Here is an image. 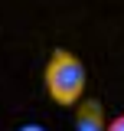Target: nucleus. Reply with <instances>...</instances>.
Here are the masks:
<instances>
[{
  "mask_svg": "<svg viewBox=\"0 0 124 131\" xmlns=\"http://www.w3.org/2000/svg\"><path fill=\"white\" fill-rule=\"evenodd\" d=\"M43 82H46L49 98L62 105V108H75L85 98V85H88V72L85 62L69 49H52L43 69Z\"/></svg>",
  "mask_w": 124,
  "mask_h": 131,
  "instance_id": "1",
  "label": "nucleus"
},
{
  "mask_svg": "<svg viewBox=\"0 0 124 131\" xmlns=\"http://www.w3.org/2000/svg\"><path fill=\"white\" fill-rule=\"evenodd\" d=\"M72 131H108V118L98 98H82L75 105V128Z\"/></svg>",
  "mask_w": 124,
  "mask_h": 131,
  "instance_id": "2",
  "label": "nucleus"
},
{
  "mask_svg": "<svg viewBox=\"0 0 124 131\" xmlns=\"http://www.w3.org/2000/svg\"><path fill=\"white\" fill-rule=\"evenodd\" d=\"M108 131H124V115H114V118H108Z\"/></svg>",
  "mask_w": 124,
  "mask_h": 131,
  "instance_id": "3",
  "label": "nucleus"
},
{
  "mask_svg": "<svg viewBox=\"0 0 124 131\" xmlns=\"http://www.w3.org/2000/svg\"><path fill=\"white\" fill-rule=\"evenodd\" d=\"M20 131H46V128H43V125H23Z\"/></svg>",
  "mask_w": 124,
  "mask_h": 131,
  "instance_id": "4",
  "label": "nucleus"
}]
</instances>
